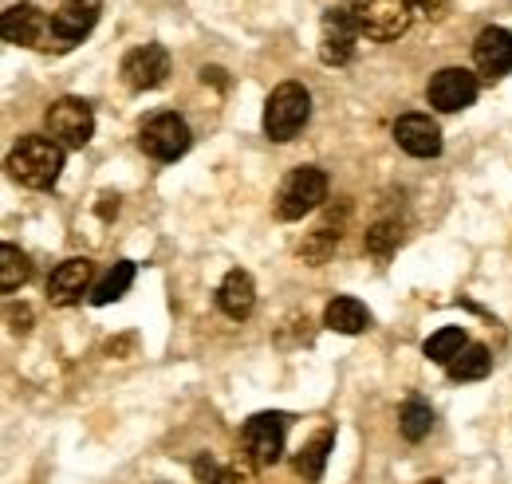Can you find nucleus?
Instances as JSON below:
<instances>
[{"instance_id":"20","label":"nucleus","mask_w":512,"mask_h":484,"mask_svg":"<svg viewBox=\"0 0 512 484\" xmlns=\"http://www.w3.org/2000/svg\"><path fill=\"white\" fill-rule=\"evenodd\" d=\"M130 284H134V264H130V260H119V264H111V268L99 276V284L91 288V303H95V307H107V303L123 300L130 292Z\"/></svg>"},{"instance_id":"11","label":"nucleus","mask_w":512,"mask_h":484,"mask_svg":"<svg viewBox=\"0 0 512 484\" xmlns=\"http://www.w3.org/2000/svg\"><path fill=\"white\" fill-rule=\"evenodd\" d=\"M426 99H430V107H438L442 115H457V111L473 107V99H477V75L465 71V67H442V71L430 75Z\"/></svg>"},{"instance_id":"8","label":"nucleus","mask_w":512,"mask_h":484,"mask_svg":"<svg viewBox=\"0 0 512 484\" xmlns=\"http://www.w3.org/2000/svg\"><path fill=\"white\" fill-rule=\"evenodd\" d=\"M103 0H64L60 12L52 16V32H48V48L71 52L75 44H83V36L99 24Z\"/></svg>"},{"instance_id":"17","label":"nucleus","mask_w":512,"mask_h":484,"mask_svg":"<svg viewBox=\"0 0 512 484\" xmlns=\"http://www.w3.org/2000/svg\"><path fill=\"white\" fill-rule=\"evenodd\" d=\"M323 327L339 331V335H363L371 327V311L367 303L355 300V296H335L323 311Z\"/></svg>"},{"instance_id":"15","label":"nucleus","mask_w":512,"mask_h":484,"mask_svg":"<svg viewBox=\"0 0 512 484\" xmlns=\"http://www.w3.org/2000/svg\"><path fill=\"white\" fill-rule=\"evenodd\" d=\"M91 276H95L91 260H87V256H71V260H64V264L48 276V300L56 303V307L79 303L83 300V292L91 288Z\"/></svg>"},{"instance_id":"9","label":"nucleus","mask_w":512,"mask_h":484,"mask_svg":"<svg viewBox=\"0 0 512 484\" xmlns=\"http://www.w3.org/2000/svg\"><path fill=\"white\" fill-rule=\"evenodd\" d=\"M359 24L351 16V8H327L320 24V60L327 67H343L355 60V44H359Z\"/></svg>"},{"instance_id":"13","label":"nucleus","mask_w":512,"mask_h":484,"mask_svg":"<svg viewBox=\"0 0 512 484\" xmlns=\"http://www.w3.org/2000/svg\"><path fill=\"white\" fill-rule=\"evenodd\" d=\"M473 63H477L481 79H489V83L505 79V75L512 71V32L509 28H501V24L485 28V32L477 36V44H473Z\"/></svg>"},{"instance_id":"7","label":"nucleus","mask_w":512,"mask_h":484,"mask_svg":"<svg viewBox=\"0 0 512 484\" xmlns=\"http://www.w3.org/2000/svg\"><path fill=\"white\" fill-rule=\"evenodd\" d=\"M284 437H288V418L284 414H253L241 425V445L253 465H276L284 457Z\"/></svg>"},{"instance_id":"24","label":"nucleus","mask_w":512,"mask_h":484,"mask_svg":"<svg viewBox=\"0 0 512 484\" xmlns=\"http://www.w3.org/2000/svg\"><path fill=\"white\" fill-rule=\"evenodd\" d=\"M461 351H465V327H442V331H434V335L422 343V355L434 359V363H449V359H457Z\"/></svg>"},{"instance_id":"30","label":"nucleus","mask_w":512,"mask_h":484,"mask_svg":"<svg viewBox=\"0 0 512 484\" xmlns=\"http://www.w3.org/2000/svg\"><path fill=\"white\" fill-rule=\"evenodd\" d=\"M8 319H12V323H28L32 315H28V311H16V307H12V311H8Z\"/></svg>"},{"instance_id":"12","label":"nucleus","mask_w":512,"mask_h":484,"mask_svg":"<svg viewBox=\"0 0 512 484\" xmlns=\"http://www.w3.org/2000/svg\"><path fill=\"white\" fill-rule=\"evenodd\" d=\"M170 75V52L162 44H142L123 56V79L130 91H154Z\"/></svg>"},{"instance_id":"23","label":"nucleus","mask_w":512,"mask_h":484,"mask_svg":"<svg viewBox=\"0 0 512 484\" xmlns=\"http://www.w3.org/2000/svg\"><path fill=\"white\" fill-rule=\"evenodd\" d=\"M28 276H32L28 252H20L16 244H4V248H0V292H16V288H24Z\"/></svg>"},{"instance_id":"1","label":"nucleus","mask_w":512,"mask_h":484,"mask_svg":"<svg viewBox=\"0 0 512 484\" xmlns=\"http://www.w3.org/2000/svg\"><path fill=\"white\" fill-rule=\"evenodd\" d=\"M67 150L52 134H24L8 154V174L24 189H52L60 182Z\"/></svg>"},{"instance_id":"27","label":"nucleus","mask_w":512,"mask_h":484,"mask_svg":"<svg viewBox=\"0 0 512 484\" xmlns=\"http://www.w3.org/2000/svg\"><path fill=\"white\" fill-rule=\"evenodd\" d=\"M95 213H99L103 221H111V217L119 213V193H103V197H99V205H95Z\"/></svg>"},{"instance_id":"3","label":"nucleus","mask_w":512,"mask_h":484,"mask_svg":"<svg viewBox=\"0 0 512 484\" xmlns=\"http://www.w3.org/2000/svg\"><path fill=\"white\" fill-rule=\"evenodd\" d=\"M323 201H327V174H323L320 166H296L284 178V185H280L276 217L280 221H300L312 209H320Z\"/></svg>"},{"instance_id":"29","label":"nucleus","mask_w":512,"mask_h":484,"mask_svg":"<svg viewBox=\"0 0 512 484\" xmlns=\"http://www.w3.org/2000/svg\"><path fill=\"white\" fill-rule=\"evenodd\" d=\"M201 79H205V83H217V87H225V71H221V67H201Z\"/></svg>"},{"instance_id":"2","label":"nucleus","mask_w":512,"mask_h":484,"mask_svg":"<svg viewBox=\"0 0 512 484\" xmlns=\"http://www.w3.org/2000/svg\"><path fill=\"white\" fill-rule=\"evenodd\" d=\"M312 119V95L304 83H280L264 103V134L272 142H292Z\"/></svg>"},{"instance_id":"14","label":"nucleus","mask_w":512,"mask_h":484,"mask_svg":"<svg viewBox=\"0 0 512 484\" xmlns=\"http://www.w3.org/2000/svg\"><path fill=\"white\" fill-rule=\"evenodd\" d=\"M394 142L410 158H438L442 154V126L430 115H402L394 122Z\"/></svg>"},{"instance_id":"21","label":"nucleus","mask_w":512,"mask_h":484,"mask_svg":"<svg viewBox=\"0 0 512 484\" xmlns=\"http://www.w3.org/2000/svg\"><path fill=\"white\" fill-rule=\"evenodd\" d=\"M343 221H347V217L335 221V213H327L320 225H316V233H308V241H304V248H300V256H304L308 264H323V260L335 252L339 237H343Z\"/></svg>"},{"instance_id":"5","label":"nucleus","mask_w":512,"mask_h":484,"mask_svg":"<svg viewBox=\"0 0 512 484\" xmlns=\"http://www.w3.org/2000/svg\"><path fill=\"white\" fill-rule=\"evenodd\" d=\"M138 146H142L154 162H178V158L193 146V130L186 126L182 115L162 111V115H154V119L142 122V130H138Z\"/></svg>"},{"instance_id":"16","label":"nucleus","mask_w":512,"mask_h":484,"mask_svg":"<svg viewBox=\"0 0 512 484\" xmlns=\"http://www.w3.org/2000/svg\"><path fill=\"white\" fill-rule=\"evenodd\" d=\"M217 307L229 315V319H249L256 307V284L249 272H241V268H233L225 280H221V288H217Z\"/></svg>"},{"instance_id":"25","label":"nucleus","mask_w":512,"mask_h":484,"mask_svg":"<svg viewBox=\"0 0 512 484\" xmlns=\"http://www.w3.org/2000/svg\"><path fill=\"white\" fill-rule=\"evenodd\" d=\"M367 252L375 256V260H390L394 256V248L402 244V225L398 221H375L371 229H367Z\"/></svg>"},{"instance_id":"28","label":"nucleus","mask_w":512,"mask_h":484,"mask_svg":"<svg viewBox=\"0 0 512 484\" xmlns=\"http://www.w3.org/2000/svg\"><path fill=\"white\" fill-rule=\"evenodd\" d=\"M414 4V16H442L446 12V0H410Z\"/></svg>"},{"instance_id":"6","label":"nucleus","mask_w":512,"mask_h":484,"mask_svg":"<svg viewBox=\"0 0 512 484\" xmlns=\"http://www.w3.org/2000/svg\"><path fill=\"white\" fill-rule=\"evenodd\" d=\"M44 126H48V134H52L64 150H83V146L91 142V134H95V111H91L87 99L64 95V99H56V103L48 107Z\"/></svg>"},{"instance_id":"19","label":"nucleus","mask_w":512,"mask_h":484,"mask_svg":"<svg viewBox=\"0 0 512 484\" xmlns=\"http://www.w3.org/2000/svg\"><path fill=\"white\" fill-rule=\"evenodd\" d=\"M489 370H493V355L481 343H465V351L446 363V374L453 382H481Z\"/></svg>"},{"instance_id":"26","label":"nucleus","mask_w":512,"mask_h":484,"mask_svg":"<svg viewBox=\"0 0 512 484\" xmlns=\"http://www.w3.org/2000/svg\"><path fill=\"white\" fill-rule=\"evenodd\" d=\"M193 473H197V481L201 484H241V473H233V469H221L209 453H201L197 461H193Z\"/></svg>"},{"instance_id":"4","label":"nucleus","mask_w":512,"mask_h":484,"mask_svg":"<svg viewBox=\"0 0 512 484\" xmlns=\"http://www.w3.org/2000/svg\"><path fill=\"white\" fill-rule=\"evenodd\" d=\"M351 16L359 24V32L367 40H398L410 20H414V4L410 0H351Z\"/></svg>"},{"instance_id":"10","label":"nucleus","mask_w":512,"mask_h":484,"mask_svg":"<svg viewBox=\"0 0 512 484\" xmlns=\"http://www.w3.org/2000/svg\"><path fill=\"white\" fill-rule=\"evenodd\" d=\"M48 32H52V20L40 12V4L32 0H20L12 4L4 16H0V36L4 44H16V48H48Z\"/></svg>"},{"instance_id":"18","label":"nucleus","mask_w":512,"mask_h":484,"mask_svg":"<svg viewBox=\"0 0 512 484\" xmlns=\"http://www.w3.org/2000/svg\"><path fill=\"white\" fill-rule=\"evenodd\" d=\"M331 449H335V429L327 425L320 429L304 449H300V457H296V473L304 477L308 484H320L323 469H327V457H331Z\"/></svg>"},{"instance_id":"22","label":"nucleus","mask_w":512,"mask_h":484,"mask_svg":"<svg viewBox=\"0 0 512 484\" xmlns=\"http://www.w3.org/2000/svg\"><path fill=\"white\" fill-rule=\"evenodd\" d=\"M430 429H434V410H430L422 398H410V402L402 406V414H398V433L418 445V441L430 437Z\"/></svg>"}]
</instances>
